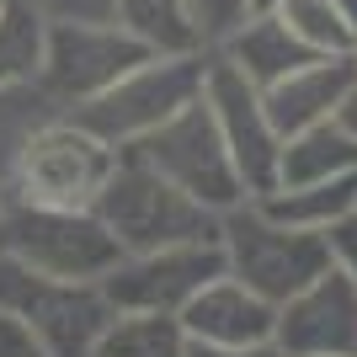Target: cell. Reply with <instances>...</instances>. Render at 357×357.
I'll use <instances>...</instances> for the list:
<instances>
[{"instance_id": "obj_4", "label": "cell", "mask_w": 357, "mask_h": 357, "mask_svg": "<svg viewBox=\"0 0 357 357\" xmlns=\"http://www.w3.org/2000/svg\"><path fill=\"white\" fill-rule=\"evenodd\" d=\"M219 245H224V261H229V278H240L245 288H256L272 304H288L314 278L331 272L326 235L267 213L256 197H245V203H235V208L224 213Z\"/></svg>"}, {"instance_id": "obj_23", "label": "cell", "mask_w": 357, "mask_h": 357, "mask_svg": "<svg viewBox=\"0 0 357 357\" xmlns=\"http://www.w3.org/2000/svg\"><path fill=\"white\" fill-rule=\"evenodd\" d=\"M48 22H118V0H38Z\"/></svg>"}, {"instance_id": "obj_24", "label": "cell", "mask_w": 357, "mask_h": 357, "mask_svg": "<svg viewBox=\"0 0 357 357\" xmlns=\"http://www.w3.org/2000/svg\"><path fill=\"white\" fill-rule=\"evenodd\" d=\"M0 357H48L43 342H38L11 310H0Z\"/></svg>"}, {"instance_id": "obj_15", "label": "cell", "mask_w": 357, "mask_h": 357, "mask_svg": "<svg viewBox=\"0 0 357 357\" xmlns=\"http://www.w3.org/2000/svg\"><path fill=\"white\" fill-rule=\"evenodd\" d=\"M357 171V134L342 118L314 123L304 134L283 139V181L278 187H304V181H331Z\"/></svg>"}, {"instance_id": "obj_2", "label": "cell", "mask_w": 357, "mask_h": 357, "mask_svg": "<svg viewBox=\"0 0 357 357\" xmlns=\"http://www.w3.org/2000/svg\"><path fill=\"white\" fill-rule=\"evenodd\" d=\"M96 213L118 235L123 256L219 240V224H224L219 208L197 203L192 192H181L176 181H165L160 171H149L134 155H118V171H112V181L96 197Z\"/></svg>"}, {"instance_id": "obj_29", "label": "cell", "mask_w": 357, "mask_h": 357, "mask_svg": "<svg viewBox=\"0 0 357 357\" xmlns=\"http://www.w3.org/2000/svg\"><path fill=\"white\" fill-rule=\"evenodd\" d=\"M0 208H6V192H0Z\"/></svg>"}, {"instance_id": "obj_13", "label": "cell", "mask_w": 357, "mask_h": 357, "mask_svg": "<svg viewBox=\"0 0 357 357\" xmlns=\"http://www.w3.org/2000/svg\"><path fill=\"white\" fill-rule=\"evenodd\" d=\"M352 91H357V54H320L304 70H294L288 80L267 86V112L278 123V134L294 139L314 123L342 118Z\"/></svg>"}, {"instance_id": "obj_22", "label": "cell", "mask_w": 357, "mask_h": 357, "mask_svg": "<svg viewBox=\"0 0 357 357\" xmlns=\"http://www.w3.org/2000/svg\"><path fill=\"white\" fill-rule=\"evenodd\" d=\"M320 235H326V245H331V267L347 272V278L357 283V208L342 213L336 224H326Z\"/></svg>"}, {"instance_id": "obj_7", "label": "cell", "mask_w": 357, "mask_h": 357, "mask_svg": "<svg viewBox=\"0 0 357 357\" xmlns=\"http://www.w3.org/2000/svg\"><path fill=\"white\" fill-rule=\"evenodd\" d=\"M123 155L144 160L149 171H160L165 181H176L181 192H192L197 203H208L219 213H229L235 203L251 197L235 171V155H229V144L219 134V118H213V107L203 96L192 107H181L171 123H160L155 134L134 139Z\"/></svg>"}, {"instance_id": "obj_20", "label": "cell", "mask_w": 357, "mask_h": 357, "mask_svg": "<svg viewBox=\"0 0 357 357\" xmlns=\"http://www.w3.org/2000/svg\"><path fill=\"white\" fill-rule=\"evenodd\" d=\"M278 11L314 54H352V27H347L342 0H283Z\"/></svg>"}, {"instance_id": "obj_30", "label": "cell", "mask_w": 357, "mask_h": 357, "mask_svg": "<svg viewBox=\"0 0 357 357\" xmlns=\"http://www.w3.org/2000/svg\"><path fill=\"white\" fill-rule=\"evenodd\" d=\"M0 11H6V0H0Z\"/></svg>"}, {"instance_id": "obj_16", "label": "cell", "mask_w": 357, "mask_h": 357, "mask_svg": "<svg viewBox=\"0 0 357 357\" xmlns=\"http://www.w3.org/2000/svg\"><path fill=\"white\" fill-rule=\"evenodd\" d=\"M43 48H48V11L38 0H6V11H0V91L38 80Z\"/></svg>"}, {"instance_id": "obj_28", "label": "cell", "mask_w": 357, "mask_h": 357, "mask_svg": "<svg viewBox=\"0 0 357 357\" xmlns=\"http://www.w3.org/2000/svg\"><path fill=\"white\" fill-rule=\"evenodd\" d=\"M278 6H283V0H251V16L256 11H278Z\"/></svg>"}, {"instance_id": "obj_8", "label": "cell", "mask_w": 357, "mask_h": 357, "mask_svg": "<svg viewBox=\"0 0 357 357\" xmlns=\"http://www.w3.org/2000/svg\"><path fill=\"white\" fill-rule=\"evenodd\" d=\"M144 59H155V48L139 32H128L123 22H48L38 86L59 112H70V107L112 91Z\"/></svg>"}, {"instance_id": "obj_6", "label": "cell", "mask_w": 357, "mask_h": 357, "mask_svg": "<svg viewBox=\"0 0 357 357\" xmlns=\"http://www.w3.org/2000/svg\"><path fill=\"white\" fill-rule=\"evenodd\" d=\"M0 310H11L43 342L48 357H91L96 342L107 336V326L118 320L102 283L43 278L6 251H0Z\"/></svg>"}, {"instance_id": "obj_26", "label": "cell", "mask_w": 357, "mask_h": 357, "mask_svg": "<svg viewBox=\"0 0 357 357\" xmlns=\"http://www.w3.org/2000/svg\"><path fill=\"white\" fill-rule=\"evenodd\" d=\"M342 11H347V27H352V54H357V0H342Z\"/></svg>"}, {"instance_id": "obj_5", "label": "cell", "mask_w": 357, "mask_h": 357, "mask_svg": "<svg viewBox=\"0 0 357 357\" xmlns=\"http://www.w3.org/2000/svg\"><path fill=\"white\" fill-rule=\"evenodd\" d=\"M213 48H192V54H155L139 70H128L112 91L91 96V102L70 107L64 118H75L80 128H91L96 139H107L112 149H128L134 139L155 134L160 123H171L181 107H192L208 86Z\"/></svg>"}, {"instance_id": "obj_1", "label": "cell", "mask_w": 357, "mask_h": 357, "mask_svg": "<svg viewBox=\"0 0 357 357\" xmlns=\"http://www.w3.org/2000/svg\"><path fill=\"white\" fill-rule=\"evenodd\" d=\"M118 155L123 149L54 112L0 155V192L27 203H59V208H96L102 187L118 171Z\"/></svg>"}, {"instance_id": "obj_27", "label": "cell", "mask_w": 357, "mask_h": 357, "mask_svg": "<svg viewBox=\"0 0 357 357\" xmlns=\"http://www.w3.org/2000/svg\"><path fill=\"white\" fill-rule=\"evenodd\" d=\"M342 123H347V128H352V134H357V91H352V96H347V107H342Z\"/></svg>"}, {"instance_id": "obj_21", "label": "cell", "mask_w": 357, "mask_h": 357, "mask_svg": "<svg viewBox=\"0 0 357 357\" xmlns=\"http://www.w3.org/2000/svg\"><path fill=\"white\" fill-rule=\"evenodd\" d=\"M251 16V0H192V22H197V38L208 48H219L229 32Z\"/></svg>"}, {"instance_id": "obj_11", "label": "cell", "mask_w": 357, "mask_h": 357, "mask_svg": "<svg viewBox=\"0 0 357 357\" xmlns=\"http://www.w3.org/2000/svg\"><path fill=\"white\" fill-rule=\"evenodd\" d=\"M288 357H357V283L331 267L304 294L278 304V336Z\"/></svg>"}, {"instance_id": "obj_17", "label": "cell", "mask_w": 357, "mask_h": 357, "mask_svg": "<svg viewBox=\"0 0 357 357\" xmlns=\"http://www.w3.org/2000/svg\"><path fill=\"white\" fill-rule=\"evenodd\" d=\"M267 213L288 224H304V229H326L342 213L357 208V171L352 176H331V181H304V187H278V192L256 197Z\"/></svg>"}, {"instance_id": "obj_25", "label": "cell", "mask_w": 357, "mask_h": 357, "mask_svg": "<svg viewBox=\"0 0 357 357\" xmlns=\"http://www.w3.org/2000/svg\"><path fill=\"white\" fill-rule=\"evenodd\" d=\"M187 357H288V352L278 342H261V347H203V342H192Z\"/></svg>"}, {"instance_id": "obj_18", "label": "cell", "mask_w": 357, "mask_h": 357, "mask_svg": "<svg viewBox=\"0 0 357 357\" xmlns=\"http://www.w3.org/2000/svg\"><path fill=\"white\" fill-rule=\"evenodd\" d=\"M118 22L128 32H139L155 54H192V48H208L197 38L192 0H118Z\"/></svg>"}, {"instance_id": "obj_9", "label": "cell", "mask_w": 357, "mask_h": 357, "mask_svg": "<svg viewBox=\"0 0 357 357\" xmlns=\"http://www.w3.org/2000/svg\"><path fill=\"white\" fill-rule=\"evenodd\" d=\"M224 272H229V261H224L219 240L165 245V251L123 256L118 267L102 278V294L112 298L118 314H181Z\"/></svg>"}, {"instance_id": "obj_19", "label": "cell", "mask_w": 357, "mask_h": 357, "mask_svg": "<svg viewBox=\"0 0 357 357\" xmlns=\"http://www.w3.org/2000/svg\"><path fill=\"white\" fill-rule=\"evenodd\" d=\"M192 336L176 314H118L91 357H187Z\"/></svg>"}, {"instance_id": "obj_10", "label": "cell", "mask_w": 357, "mask_h": 357, "mask_svg": "<svg viewBox=\"0 0 357 357\" xmlns=\"http://www.w3.org/2000/svg\"><path fill=\"white\" fill-rule=\"evenodd\" d=\"M203 102L219 118V134L229 144V155H235V171L245 181V192L251 197L278 192V181H283V134H278V123L267 112V91L256 80H245L229 59L213 54Z\"/></svg>"}, {"instance_id": "obj_12", "label": "cell", "mask_w": 357, "mask_h": 357, "mask_svg": "<svg viewBox=\"0 0 357 357\" xmlns=\"http://www.w3.org/2000/svg\"><path fill=\"white\" fill-rule=\"evenodd\" d=\"M181 331L203 347H261L278 336V304L245 288L240 278H213L203 294L176 314Z\"/></svg>"}, {"instance_id": "obj_3", "label": "cell", "mask_w": 357, "mask_h": 357, "mask_svg": "<svg viewBox=\"0 0 357 357\" xmlns=\"http://www.w3.org/2000/svg\"><path fill=\"white\" fill-rule=\"evenodd\" d=\"M0 251L43 278H70V283H102L123 261L118 235L102 224L96 208H59V203H27V197H6Z\"/></svg>"}, {"instance_id": "obj_14", "label": "cell", "mask_w": 357, "mask_h": 357, "mask_svg": "<svg viewBox=\"0 0 357 357\" xmlns=\"http://www.w3.org/2000/svg\"><path fill=\"white\" fill-rule=\"evenodd\" d=\"M213 54L229 59L245 80H256L261 91L278 86V80H288V75L304 70L310 59H320V54H314V48L283 22V11H256V16H245V22H240V27L229 32Z\"/></svg>"}]
</instances>
